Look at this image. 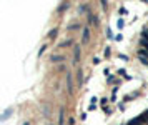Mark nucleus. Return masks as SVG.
<instances>
[]
</instances>
